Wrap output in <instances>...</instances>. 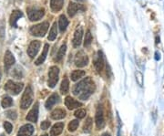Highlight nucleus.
<instances>
[{"mask_svg": "<svg viewBox=\"0 0 164 136\" xmlns=\"http://www.w3.org/2000/svg\"><path fill=\"white\" fill-rule=\"evenodd\" d=\"M95 121H96V126L98 129H102L105 126V120H104V115H103V110L101 106H99L97 108L96 115H95Z\"/></svg>", "mask_w": 164, "mask_h": 136, "instance_id": "nucleus-8", "label": "nucleus"}, {"mask_svg": "<svg viewBox=\"0 0 164 136\" xmlns=\"http://www.w3.org/2000/svg\"><path fill=\"white\" fill-rule=\"evenodd\" d=\"M12 104H13V100H12L10 97H8V96L4 97L3 100H2V101H1V105H2V107L5 108V109L10 107Z\"/></svg>", "mask_w": 164, "mask_h": 136, "instance_id": "nucleus-29", "label": "nucleus"}, {"mask_svg": "<svg viewBox=\"0 0 164 136\" xmlns=\"http://www.w3.org/2000/svg\"><path fill=\"white\" fill-rule=\"evenodd\" d=\"M65 0H50V8L53 12H59L62 9Z\"/></svg>", "mask_w": 164, "mask_h": 136, "instance_id": "nucleus-18", "label": "nucleus"}, {"mask_svg": "<svg viewBox=\"0 0 164 136\" xmlns=\"http://www.w3.org/2000/svg\"><path fill=\"white\" fill-rule=\"evenodd\" d=\"M82 37H83V28L81 26H78L75 30L73 40H72L74 48H79L80 46L81 41H82Z\"/></svg>", "mask_w": 164, "mask_h": 136, "instance_id": "nucleus-9", "label": "nucleus"}, {"mask_svg": "<svg viewBox=\"0 0 164 136\" xmlns=\"http://www.w3.org/2000/svg\"><path fill=\"white\" fill-rule=\"evenodd\" d=\"M7 116L11 119V120H16L17 117H18V114H17V111L14 110H10L7 112Z\"/></svg>", "mask_w": 164, "mask_h": 136, "instance_id": "nucleus-34", "label": "nucleus"}, {"mask_svg": "<svg viewBox=\"0 0 164 136\" xmlns=\"http://www.w3.org/2000/svg\"><path fill=\"white\" fill-rule=\"evenodd\" d=\"M0 136H5V134H1V135H0Z\"/></svg>", "mask_w": 164, "mask_h": 136, "instance_id": "nucleus-43", "label": "nucleus"}, {"mask_svg": "<svg viewBox=\"0 0 164 136\" xmlns=\"http://www.w3.org/2000/svg\"><path fill=\"white\" fill-rule=\"evenodd\" d=\"M49 28V23L48 21L42 22L40 24H38L36 26H32L29 29L31 35L36 37H44Z\"/></svg>", "mask_w": 164, "mask_h": 136, "instance_id": "nucleus-2", "label": "nucleus"}, {"mask_svg": "<svg viewBox=\"0 0 164 136\" xmlns=\"http://www.w3.org/2000/svg\"><path fill=\"white\" fill-rule=\"evenodd\" d=\"M79 124V121L78 120H73V121H71L69 123V126H68L69 131H71V132L75 131L78 129Z\"/></svg>", "mask_w": 164, "mask_h": 136, "instance_id": "nucleus-31", "label": "nucleus"}, {"mask_svg": "<svg viewBox=\"0 0 164 136\" xmlns=\"http://www.w3.org/2000/svg\"><path fill=\"white\" fill-rule=\"evenodd\" d=\"M15 62H16V59H15V57L13 56V54L9 50L6 51L5 57H4V63H5L6 71H8L9 70V68L15 64Z\"/></svg>", "mask_w": 164, "mask_h": 136, "instance_id": "nucleus-13", "label": "nucleus"}, {"mask_svg": "<svg viewBox=\"0 0 164 136\" xmlns=\"http://www.w3.org/2000/svg\"><path fill=\"white\" fill-rule=\"evenodd\" d=\"M59 69L57 66L50 67L49 70V87L54 88L58 81H59Z\"/></svg>", "mask_w": 164, "mask_h": 136, "instance_id": "nucleus-5", "label": "nucleus"}, {"mask_svg": "<svg viewBox=\"0 0 164 136\" xmlns=\"http://www.w3.org/2000/svg\"><path fill=\"white\" fill-rule=\"evenodd\" d=\"M69 26V20L65 15H61L59 19V28L60 32H64Z\"/></svg>", "mask_w": 164, "mask_h": 136, "instance_id": "nucleus-22", "label": "nucleus"}, {"mask_svg": "<svg viewBox=\"0 0 164 136\" xmlns=\"http://www.w3.org/2000/svg\"><path fill=\"white\" fill-rule=\"evenodd\" d=\"M81 8L80 5H78L74 2H69V5L68 7V14L70 18L74 17L78 12L79 10Z\"/></svg>", "mask_w": 164, "mask_h": 136, "instance_id": "nucleus-19", "label": "nucleus"}, {"mask_svg": "<svg viewBox=\"0 0 164 136\" xmlns=\"http://www.w3.org/2000/svg\"><path fill=\"white\" fill-rule=\"evenodd\" d=\"M85 75H86V72H85L84 70H74V71L71 73V80H72L73 81H77V80H79V79L83 78Z\"/></svg>", "mask_w": 164, "mask_h": 136, "instance_id": "nucleus-26", "label": "nucleus"}, {"mask_svg": "<svg viewBox=\"0 0 164 136\" xmlns=\"http://www.w3.org/2000/svg\"><path fill=\"white\" fill-rule=\"evenodd\" d=\"M33 96L34 94H33L32 88L30 86H28V88L25 90V92L23 93L21 102H20V107L22 110H26L31 105L33 101Z\"/></svg>", "mask_w": 164, "mask_h": 136, "instance_id": "nucleus-4", "label": "nucleus"}, {"mask_svg": "<svg viewBox=\"0 0 164 136\" xmlns=\"http://www.w3.org/2000/svg\"><path fill=\"white\" fill-rule=\"evenodd\" d=\"M92 40H93V38H92V34H91L90 30H87L86 36H85V39H84V47L86 48V47L90 46Z\"/></svg>", "mask_w": 164, "mask_h": 136, "instance_id": "nucleus-28", "label": "nucleus"}, {"mask_svg": "<svg viewBox=\"0 0 164 136\" xmlns=\"http://www.w3.org/2000/svg\"><path fill=\"white\" fill-rule=\"evenodd\" d=\"M155 59H156L157 61L160 59V54H159V51H156V52H155Z\"/></svg>", "mask_w": 164, "mask_h": 136, "instance_id": "nucleus-37", "label": "nucleus"}, {"mask_svg": "<svg viewBox=\"0 0 164 136\" xmlns=\"http://www.w3.org/2000/svg\"><path fill=\"white\" fill-rule=\"evenodd\" d=\"M76 1H78V2H83L84 0H76Z\"/></svg>", "mask_w": 164, "mask_h": 136, "instance_id": "nucleus-41", "label": "nucleus"}, {"mask_svg": "<svg viewBox=\"0 0 164 136\" xmlns=\"http://www.w3.org/2000/svg\"><path fill=\"white\" fill-rule=\"evenodd\" d=\"M135 77H136V81L139 87L143 86V75L140 71H136L135 72Z\"/></svg>", "mask_w": 164, "mask_h": 136, "instance_id": "nucleus-32", "label": "nucleus"}, {"mask_svg": "<svg viewBox=\"0 0 164 136\" xmlns=\"http://www.w3.org/2000/svg\"><path fill=\"white\" fill-rule=\"evenodd\" d=\"M101 136H110V134H109V133H108V132H105V133H103Z\"/></svg>", "mask_w": 164, "mask_h": 136, "instance_id": "nucleus-38", "label": "nucleus"}, {"mask_svg": "<svg viewBox=\"0 0 164 136\" xmlns=\"http://www.w3.org/2000/svg\"><path fill=\"white\" fill-rule=\"evenodd\" d=\"M23 17V13L20 11V10H14L12 13H11V16H10V25L14 28H17L18 27V20Z\"/></svg>", "mask_w": 164, "mask_h": 136, "instance_id": "nucleus-16", "label": "nucleus"}, {"mask_svg": "<svg viewBox=\"0 0 164 136\" xmlns=\"http://www.w3.org/2000/svg\"><path fill=\"white\" fill-rule=\"evenodd\" d=\"M69 79L65 77L60 85V91L62 94H67L69 92Z\"/></svg>", "mask_w": 164, "mask_h": 136, "instance_id": "nucleus-25", "label": "nucleus"}, {"mask_svg": "<svg viewBox=\"0 0 164 136\" xmlns=\"http://www.w3.org/2000/svg\"><path fill=\"white\" fill-rule=\"evenodd\" d=\"M58 36V25H57V22H54L53 23V26L51 27V29L49 31V37H48V39L49 41H53L56 39Z\"/></svg>", "mask_w": 164, "mask_h": 136, "instance_id": "nucleus-24", "label": "nucleus"}, {"mask_svg": "<svg viewBox=\"0 0 164 136\" xmlns=\"http://www.w3.org/2000/svg\"><path fill=\"white\" fill-rule=\"evenodd\" d=\"M49 44H45L41 55H40V56L38 57V59L35 61V64H36L37 66L41 65V64L45 61V59H46V58H47V55H48V52H49Z\"/></svg>", "mask_w": 164, "mask_h": 136, "instance_id": "nucleus-20", "label": "nucleus"}, {"mask_svg": "<svg viewBox=\"0 0 164 136\" xmlns=\"http://www.w3.org/2000/svg\"><path fill=\"white\" fill-rule=\"evenodd\" d=\"M159 42V37H156V44H158Z\"/></svg>", "mask_w": 164, "mask_h": 136, "instance_id": "nucleus-39", "label": "nucleus"}, {"mask_svg": "<svg viewBox=\"0 0 164 136\" xmlns=\"http://www.w3.org/2000/svg\"><path fill=\"white\" fill-rule=\"evenodd\" d=\"M33 132H34V127L31 124H25L19 129L17 136H31Z\"/></svg>", "mask_w": 164, "mask_h": 136, "instance_id": "nucleus-14", "label": "nucleus"}, {"mask_svg": "<svg viewBox=\"0 0 164 136\" xmlns=\"http://www.w3.org/2000/svg\"><path fill=\"white\" fill-rule=\"evenodd\" d=\"M104 65H105V61H104L103 53L101 51H98V54L94 59V66H95V68L99 73H100L103 70Z\"/></svg>", "mask_w": 164, "mask_h": 136, "instance_id": "nucleus-10", "label": "nucleus"}, {"mask_svg": "<svg viewBox=\"0 0 164 136\" xmlns=\"http://www.w3.org/2000/svg\"><path fill=\"white\" fill-rule=\"evenodd\" d=\"M75 116L79 119H82L86 116V110L84 109H79L75 111Z\"/></svg>", "mask_w": 164, "mask_h": 136, "instance_id": "nucleus-33", "label": "nucleus"}, {"mask_svg": "<svg viewBox=\"0 0 164 136\" xmlns=\"http://www.w3.org/2000/svg\"><path fill=\"white\" fill-rule=\"evenodd\" d=\"M42 136H49L48 134H44V135H42Z\"/></svg>", "mask_w": 164, "mask_h": 136, "instance_id": "nucleus-42", "label": "nucleus"}, {"mask_svg": "<svg viewBox=\"0 0 164 136\" xmlns=\"http://www.w3.org/2000/svg\"><path fill=\"white\" fill-rule=\"evenodd\" d=\"M4 128H5V130H6V131H7L8 133H11L12 129H13V126H12V124H11L10 122L5 121V122H4Z\"/></svg>", "mask_w": 164, "mask_h": 136, "instance_id": "nucleus-35", "label": "nucleus"}, {"mask_svg": "<svg viewBox=\"0 0 164 136\" xmlns=\"http://www.w3.org/2000/svg\"><path fill=\"white\" fill-rule=\"evenodd\" d=\"M59 101V97L57 93L52 94L51 96H49V98L46 101V108L48 110H50L51 108H53L58 102Z\"/></svg>", "mask_w": 164, "mask_h": 136, "instance_id": "nucleus-17", "label": "nucleus"}, {"mask_svg": "<svg viewBox=\"0 0 164 136\" xmlns=\"http://www.w3.org/2000/svg\"><path fill=\"white\" fill-rule=\"evenodd\" d=\"M49 126H50V121H42L40 127H41L42 130H47V129L49 128Z\"/></svg>", "mask_w": 164, "mask_h": 136, "instance_id": "nucleus-36", "label": "nucleus"}, {"mask_svg": "<svg viewBox=\"0 0 164 136\" xmlns=\"http://www.w3.org/2000/svg\"><path fill=\"white\" fill-rule=\"evenodd\" d=\"M28 16L30 21H38L41 19L45 15V9L43 8H38V7H30L27 8Z\"/></svg>", "mask_w": 164, "mask_h": 136, "instance_id": "nucleus-3", "label": "nucleus"}, {"mask_svg": "<svg viewBox=\"0 0 164 136\" xmlns=\"http://www.w3.org/2000/svg\"><path fill=\"white\" fill-rule=\"evenodd\" d=\"M91 129H92V119L88 118L87 121H85L84 125H83V131L84 132H90Z\"/></svg>", "mask_w": 164, "mask_h": 136, "instance_id": "nucleus-30", "label": "nucleus"}, {"mask_svg": "<svg viewBox=\"0 0 164 136\" xmlns=\"http://www.w3.org/2000/svg\"><path fill=\"white\" fill-rule=\"evenodd\" d=\"M75 65L79 68H83L88 65L89 63V58L86 55V53L83 50L79 51L75 56Z\"/></svg>", "mask_w": 164, "mask_h": 136, "instance_id": "nucleus-7", "label": "nucleus"}, {"mask_svg": "<svg viewBox=\"0 0 164 136\" xmlns=\"http://www.w3.org/2000/svg\"><path fill=\"white\" fill-rule=\"evenodd\" d=\"M65 116H66V111L63 109H56L51 113V118L53 120H61L65 118Z\"/></svg>", "mask_w": 164, "mask_h": 136, "instance_id": "nucleus-23", "label": "nucleus"}, {"mask_svg": "<svg viewBox=\"0 0 164 136\" xmlns=\"http://www.w3.org/2000/svg\"><path fill=\"white\" fill-rule=\"evenodd\" d=\"M95 90V83L90 77H87L86 79L79 81L76 84L73 89V94L78 96L80 100H88Z\"/></svg>", "mask_w": 164, "mask_h": 136, "instance_id": "nucleus-1", "label": "nucleus"}, {"mask_svg": "<svg viewBox=\"0 0 164 136\" xmlns=\"http://www.w3.org/2000/svg\"><path fill=\"white\" fill-rule=\"evenodd\" d=\"M38 118V103H35L33 108L30 110L28 114L26 117V120L31 122H37Z\"/></svg>", "mask_w": 164, "mask_h": 136, "instance_id": "nucleus-12", "label": "nucleus"}, {"mask_svg": "<svg viewBox=\"0 0 164 136\" xmlns=\"http://www.w3.org/2000/svg\"><path fill=\"white\" fill-rule=\"evenodd\" d=\"M2 78V71H1V68H0V80H1Z\"/></svg>", "mask_w": 164, "mask_h": 136, "instance_id": "nucleus-40", "label": "nucleus"}, {"mask_svg": "<svg viewBox=\"0 0 164 136\" xmlns=\"http://www.w3.org/2000/svg\"><path fill=\"white\" fill-rule=\"evenodd\" d=\"M65 104H66V107H68L69 110H74V109H77L79 107H81L82 106V103L74 100L73 98L68 96L66 99H65Z\"/></svg>", "mask_w": 164, "mask_h": 136, "instance_id": "nucleus-15", "label": "nucleus"}, {"mask_svg": "<svg viewBox=\"0 0 164 136\" xmlns=\"http://www.w3.org/2000/svg\"><path fill=\"white\" fill-rule=\"evenodd\" d=\"M23 87H24L23 83H17V82H14L13 80H8L6 83L4 89L10 94L18 95L23 90Z\"/></svg>", "mask_w": 164, "mask_h": 136, "instance_id": "nucleus-6", "label": "nucleus"}, {"mask_svg": "<svg viewBox=\"0 0 164 136\" xmlns=\"http://www.w3.org/2000/svg\"><path fill=\"white\" fill-rule=\"evenodd\" d=\"M66 50H67V45H66V44H63V45L60 47V49H59V52H58V54H57V57L55 58V60H56V61H61L62 59L64 58L65 54H66Z\"/></svg>", "mask_w": 164, "mask_h": 136, "instance_id": "nucleus-27", "label": "nucleus"}, {"mask_svg": "<svg viewBox=\"0 0 164 136\" xmlns=\"http://www.w3.org/2000/svg\"><path fill=\"white\" fill-rule=\"evenodd\" d=\"M63 129H64V123L63 122H58L52 127V129L50 131V135L51 136H58L62 132Z\"/></svg>", "mask_w": 164, "mask_h": 136, "instance_id": "nucleus-21", "label": "nucleus"}, {"mask_svg": "<svg viewBox=\"0 0 164 136\" xmlns=\"http://www.w3.org/2000/svg\"><path fill=\"white\" fill-rule=\"evenodd\" d=\"M40 46H41L40 41H38V40H33V41L29 44L28 49V56H29L30 58H34V57L38 54V50H39V49H40Z\"/></svg>", "mask_w": 164, "mask_h": 136, "instance_id": "nucleus-11", "label": "nucleus"}]
</instances>
